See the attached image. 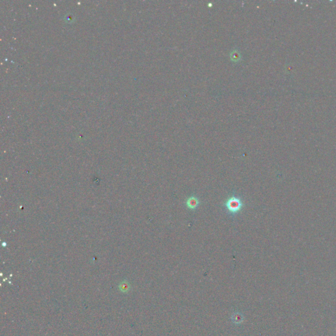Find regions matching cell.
Masks as SVG:
<instances>
[{
    "instance_id": "obj_2",
    "label": "cell",
    "mask_w": 336,
    "mask_h": 336,
    "mask_svg": "<svg viewBox=\"0 0 336 336\" xmlns=\"http://www.w3.org/2000/svg\"><path fill=\"white\" fill-rule=\"evenodd\" d=\"M185 203L188 209L192 211H194L199 207L200 202L198 197L195 196H191L187 198Z\"/></svg>"
},
{
    "instance_id": "obj_1",
    "label": "cell",
    "mask_w": 336,
    "mask_h": 336,
    "mask_svg": "<svg viewBox=\"0 0 336 336\" xmlns=\"http://www.w3.org/2000/svg\"><path fill=\"white\" fill-rule=\"evenodd\" d=\"M244 203H243L241 198L236 196L234 194L230 196L225 202V206L227 212L230 214H238L242 209Z\"/></svg>"
}]
</instances>
